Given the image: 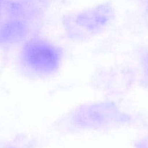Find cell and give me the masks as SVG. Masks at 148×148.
I'll return each mask as SVG.
<instances>
[{
    "label": "cell",
    "instance_id": "obj_1",
    "mask_svg": "<svg viewBox=\"0 0 148 148\" xmlns=\"http://www.w3.org/2000/svg\"><path fill=\"white\" fill-rule=\"evenodd\" d=\"M62 51L59 47L42 39H31L22 50L21 62L33 73L51 75L59 68Z\"/></svg>",
    "mask_w": 148,
    "mask_h": 148
},
{
    "label": "cell",
    "instance_id": "obj_2",
    "mask_svg": "<svg viewBox=\"0 0 148 148\" xmlns=\"http://www.w3.org/2000/svg\"><path fill=\"white\" fill-rule=\"evenodd\" d=\"M128 119L115 104L106 102L82 106L72 116L74 125L82 129H103L122 124Z\"/></svg>",
    "mask_w": 148,
    "mask_h": 148
},
{
    "label": "cell",
    "instance_id": "obj_3",
    "mask_svg": "<svg viewBox=\"0 0 148 148\" xmlns=\"http://www.w3.org/2000/svg\"><path fill=\"white\" fill-rule=\"evenodd\" d=\"M27 33V29L23 24L12 23L6 25L0 31L1 43H13L21 40Z\"/></svg>",
    "mask_w": 148,
    "mask_h": 148
}]
</instances>
